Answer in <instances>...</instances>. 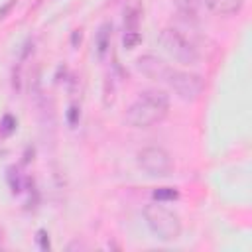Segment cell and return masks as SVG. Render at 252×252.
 <instances>
[{
	"instance_id": "1",
	"label": "cell",
	"mask_w": 252,
	"mask_h": 252,
	"mask_svg": "<svg viewBox=\"0 0 252 252\" xmlns=\"http://www.w3.org/2000/svg\"><path fill=\"white\" fill-rule=\"evenodd\" d=\"M169 110V98L161 91L142 93L126 110V122L132 128H150L165 118Z\"/></svg>"
},
{
	"instance_id": "2",
	"label": "cell",
	"mask_w": 252,
	"mask_h": 252,
	"mask_svg": "<svg viewBox=\"0 0 252 252\" xmlns=\"http://www.w3.org/2000/svg\"><path fill=\"white\" fill-rule=\"evenodd\" d=\"M159 43H161L163 51L169 57H173L177 63L195 65L201 59V51H199V45H197L193 33H187V30H183V28H177V26L165 28L159 35Z\"/></svg>"
},
{
	"instance_id": "3",
	"label": "cell",
	"mask_w": 252,
	"mask_h": 252,
	"mask_svg": "<svg viewBox=\"0 0 252 252\" xmlns=\"http://www.w3.org/2000/svg\"><path fill=\"white\" fill-rule=\"evenodd\" d=\"M144 220L148 224V228L152 230V234L163 242H173L179 238L181 234V220L179 217L167 209L165 205L158 203H150L144 207Z\"/></svg>"
},
{
	"instance_id": "4",
	"label": "cell",
	"mask_w": 252,
	"mask_h": 252,
	"mask_svg": "<svg viewBox=\"0 0 252 252\" xmlns=\"http://www.w3.org/2000/svg\"><path fill=\"white\" fill-rule=\"evenodd\" d=\"M161 81L173 91V94L179 100H185V102L197 100L199 94L203 93V87H205V81L201 75L181 71V69H171V67H167Z\"/></svg>"
},
{
	"instance_id": "5",
	"label": "cell",
	"mask_w": 252,
	"mask_h": 252,
	"mask_svg": "<svg viewBox=\"0 0 252 252\" xmlns=\"http://www.w3.org/2000/svg\"><path fill=\"white\" fill-rule=\"evenodd\" d=\"M138 167L150 177H167L173 171V159L161 146H146L136 154Z\"/></svg>"
},
{
	"instance_id": "6",
	"label": "cell",
	"mask_w": 252,
	"mask_h": 252,
	"mask_svg": "<svg viewBox=\"0 0 252 252\" xmlns=\"http://www.w3.org/2000/svg\"><path fill=\"white\" fill-rule=\"evenodd\" d=\"M136 65H138V69H140L146 77L156 79V81H161L163 75H165V71H167V67H169L163 59H159V57H156V55H152V53L138 57Z\"/></svg>"
},
{
	"instance_id": "7",
	"label": "cell",
	"mask_w": 252,
	"mask_h": 252,
	"mask_svg": "<svg viewBox=\"0 0 252 252\" xmlns=\"http://www.w3.org/2000/svg\"><path fill=\"white\" fill-rule=\"evenodd\" d=\"M201 4L217 16H230L242 8V0H201Z\"/></svg>"
},
{
	"instance_id": "8",
	"label": "cell",
	"mask_w": 252,
	"mask_h": 252,
	"mask_svg": "<svg viewBox=\"0 0 252 252\" xmlns=\"http://www.w3.org/2000/svg\"><path fill=\"white\" fill-rule=\"evenodd\" d=\"M140 18H142V6L134 0L124 8V30L126 32H136L138 24H140Z\"/></svg>"
},
{
	"instance_id": "9",
	"label": "cell",
	"mask_w": 252,
	"mask_h": 252,
	"mask_svg": "<svg viewBox=\"0 0 252 252\" xmlns=\"http://www.w3.org/2000/svg\"><path fill=\"white\" fill-rule=\"evenodd\" d=\"M110 32H112V26L110 24H102L100 30L96 32V53L102 57L106 53V49L110 47Z\"/></svg>"
},
{
	"instance_id": "10",
	"label": "cell",
	"mask_w": 252,
	"mask_h": 252,
	"mask_svg": "<svg viewBox=\"0 0 252 252\" xmlns=\"http://www.w3.org/2000/svg\"><path fill=\"white\" fill-rule=\"evenodd\" d=\"M177 10L187 16V18H195L197 12H199V6H201V0H173Z\"/></svg>"
},
{
	"instance_id": "11",
	"label": "cell",
	"mask_w": 252,
	"mask_h": 252,
	"mask_svg": "<svg viewBox=\"0 0 252 252\" xmlns=\"http://www.w3.org/2000/svg\"><path fill=\"white\" fill-rule=\"evenodd\" d=\"M152 195H154V199L159 201V203H163V201H175V199L179 197L177 189H173V187H159V189H156Z\"/></svg>"
},
{
	"instance_id": "12",
	"label": "cell",
	"mask_w": 252,
	"mask_h": 252,
	"mask_svg": "<svg viewBox=\"0 0 252 252\" xmlns=\"http://www.w3.org/2000/svg\"><path fill=\"white\" fill-rule=\"evenodd\" d=\"M140 41H142V35L138 33V30H136V32H126L124 37H122V45H124V49H134Z\"/></svg>"
},
{
	"instance_id": "13",
	"label": "cell",
	"mask_w": 252,
	"mask_h": 252,
	"mask_svg": "<svg viewBox=\"0 0 252 252\" xmlns=\"http://www.w3.org/2000/svg\"><path fill=\"white\" fill-rule=\"evenodd\" d=\"M0 130H2L4 136H10V134L16 130V118L10 116V114H6V116L2 118V122H0Z\"/></svg>"
},
{
	"instance_id": "14",
	"label": "cell",
	"mask_w": 252,
	"mask_h": 252,
	"mask_svg": "<svg viewBox=\"0 0 252 252\" xmlns=\"http://www.w3.org/2000/svg\"><path fill=\"white\" fill-rule=\"evenodd\" d=\"M8 183H10V187H12L14 193H18V191L22 189V179H20L18 171H16V179H14V167L8 169Z\"/></svg>"
},
{
	"instance_id": "15",
	"label": "cell",
	"mask_w": 252,
	"mask_h": 252,
	"mask_svg": "<svg viewBox=\"0 0 252 252\" xmlns=\"http://www.w3.org/2000/svg\"><path fill=\"white\" fill-rule=\"evenodd\" d=\"M67 122H69V126H75V124L79 122V108H77V106H71V108H69V112H67Z\"/></svg>"
},
{
	"instance_id": "16",
	"label": "cell",
	"mask_w": 252,
	"mask_h": 252,
	"mask_svg": "<svg viewBox=\"0 0 252 252\" xmlns=\"http://www.w3.org/2000/svg\"><path fill=\"white\" fill-rule=\"evenodd\" d=\"M37 242H39V248L41 250H47L49 248V238H47V232L45 230H39L37 232Z\"/></svg>"
},
{
	"instance_id": "17",
	"label": "cell",
	"mask_w": 252,
	"mask_h": 252,
	"mask_svg": "<svg viewBox=\"0 0 252 252\" xmlns=\"http://www.w3.org/2000/svg\"><path fill=\"white\" fill-rule=\"evenodd\" d=\"M77 41H81V33L79 32L73 33V45H77Z\"/></svg>"
}]
</instances>
